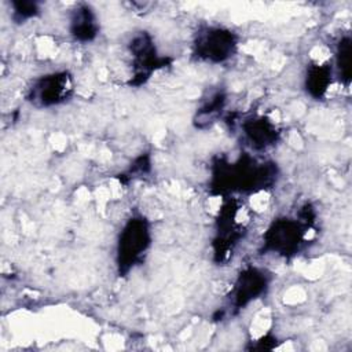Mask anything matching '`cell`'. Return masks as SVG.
<instances>
[{
    "label": "cell",
    "mask_w": 352,
    "mask_h": 352,
    "mask_svg": "<svg viewBox=\"0 0 352 352\" xmlns=\"http://www.w3.org/2000/svg\"><path fill=\"white\" fill-rule=\"evenodd\" d=\"M302 232L297 221L290 219L276 220L265 234V249L289 256L298 249L302 241Z\"/></svg>",
    "instance_id": "3957f363"
},
{
    "label": "cell",
    "mask_w": 352,
    "mask_h": 352,
    "mask_svg": "<svg viewBox=\"0 0 352 352\" xmlns=\"http://www.w3.org/2000/svg\"><path fill=\"white\" fill-rule=\"evenodd\" d=\"M98 25L92 11L88 7L76 10L72 19V33L81 41H89L96 36Z\"/></svg>",
    "instance_id": "52a82bcc"
},
{
    "label": "cell",
    "mask_w": 352,
    "mask_h": 352,
    "mask_svg": "<svg viewBox=\"0 0 352 352\" xmlns=\"http://www.w3.org/2000/svg\"><path fill=\"white\" fill-rule=\"evenodd\" d=\"M195 47L198 56L210 62H223L234 54L236 40L230 30L217 28L202 33Z\"/></svg>",
    "instance_id": "7a4b0ae2"
},
{
    "label": "cell",
    "mask_w": 352,
    "mask_h": 352,
    "mask_svg": "<svg viewBox=\"0 0 352 352\" xmlns=\"http://www.w3.org/2000/svg\"><path fill=\"white\" fill-rule=\"evenodd\" d=\"M245 131L252 144L257 148L267 147L272 144L276 139V131L272 124H270L264 118L252 120L245 124Z\"/></svg>",
    "instance_id": "8992f818"
},
{
    "label": "cell",
    "mask_w": 352,
    "mask_h": 352,
    "mask_svg": "<svg viewBox=\"0 0 352 352\" xmlns=\"http://www.w3.org/2000/svg\"><path fill=\"white\" fill-rule=\"evenodd\" d=\"M36 12H37V8H36L34 3H18V4H15L14 14H15V16H19L21 19L30 18Z\"/></svg>",
    "instance_id": "30bf717a"
},
{
    "label": "cell",
    "mask_w": 352,
    "mask_h": 352,
    "mask_svg": "<svg viewBox=\"0 0 352 352\" xmlns=\"http://www.w3.org/2000/svg\"><path fill=\"white\" fill-rule=\"evenodd\" d=\"M72 91V81L66 73H54L43 77L32 89V100L41 106L63 102Z\"/></svg>",
    "instance_id": "277c9868"
},
{
    "label": "cell",
    "mask_w": 352,
    "mask_h": 352,
    "mask_svg": "<svg viewBox=\"0 0 352 352\" xmlns=\"http://www.w3.org/2000/svg\"><path fill=\"white\" fill-rule=\"evenodd\" d=\"M331 82V69L326 65H314L307 74V89L314 98H320L326 94Z\"/></svg>",
    "instance_id": "ba28073f"
},
{
    "label": "cell",
    "mask_w": 352,
    "mask_h": 352,
    "mask_svg": "<svg viewBox=\"0 0 352 352\" xmlns=\"http://www.w3.org/2000/svg\"><path fill=\"white\" fill-rule=\"evenodd\" d=\"M150 243L148 228L143 219H131L124 227L118 242V265L128 271L146 252Z\"/></svg>",
    "instance_id": "6da1fadb"
},
{
    "label": "cell",
    "mask_w": 352,
    "mask_h": 352,
    "mask_svg": "<svg viewBox=\"0 0 352 352\" xmlns=\"http://www.w3.org/2000/svg\"><path fill=\"white\" fill-rule=\"evenodd\" d=\"M267 279L265 276L256 268H249L243 271L235 286V305L243 307L252 300L257 298L265 289Z\"/></svg>",
    "instance_id": "5b68a950"
},
{
    "label": "cell",
    "mask_w": 352,
    "mask_h": 352,
    "mask_svg": "<svg viewBox=\"0 0 352 352\" xmlns=\"http://www.w3.org/2000/svg\"><path fill=\"white\" fill-rule=\"evenodd\" d=\"M337 67L341 78L345 84H349L351 78V40L345 37L340 41L337 48Z\"/></svg>",
    "instance_id": "9c48e42d"
}]
</instances>
